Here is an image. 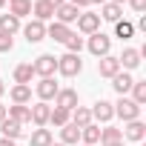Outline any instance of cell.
Segmentation results:
<instances>
[{
  "label": "cell",
  "instance_id": "6da1fadb",
  "mask_svg": "<svg viewBox=\"0 0 146 146\" xmlns=\"http://www.w3.org/2000/svg\"><path fill=\"white\" fill-rule=\"evenodd\" d=\"M57 72H60L63 78H75V75H80V72H83L80 54H72V52L60 54V57H57Z\"/></svg>",
  "mask_w": 146,
  "mask_h": 146
},
{
  "label": "cell",
  "instance_id": "7a4b0ae2",
  "mask_svg": "<svg viewBox=\"0 0 146 146\" xmlns=\"http://www.w3.org/2000/svg\"><path fill=\"white\" fill-rule=\"evenodd\" d=\"M112 106H115V115H117L123 123H129V120H140V106H137L132 98L123 95V98H120L117 103H112Z\"/></svg>",
  "mask_w": 146,
  "mask_h": 146
},
{
  "label": "cell",
  "instance_id": "3957f363",
  "mask_svg": "<svg viewBox=\"0 0 146 146\" xmlns=\"http://www.w3.org/2000/svg\"><path fill=\"white\" fill-rule=\"evenodd\" d=\"M86 49H89L95 57H103V54H109V49H112V37L103 35V32H95V35H89Z\"/></svg>",
  "mask_w": 146,
  "mask_h": 146
},
{
  "label": "cell",
  "instance_id": "277c9868",
  "mask_svg": "<svg viewBox=\"0 0 146 146\" xmlns=\"http://www.w3.org/2000/svg\"><path fill=\"white\" fill-rule=\"evenodd\" d=\"M78 32H80V35H95V32H100V15H98V12H80V17H78Z\"/></svg>",
  "mask_w": 146,
  "mask_h": 146
},
{
  "label": "cell",
  "instance_id": "5b68a950",
  "mask_svg": "<svg viewBox=\"0 0 146 146\" xmlns=\"http://www.w3.org/2000/svg\"><path fill=\"white\" fill-rule=\"evenodd\" d=\"M32 69H35V75H40V78H52L54 72H57V57L54 54H40L32 63Z\"/></svg>",
  "mask_w": 146,
  "mask_h": 146
},
{
  "label": "cell",
  "instance_id": "8992f818",
  "mask_svg": "<svg viewBox=\"0 0 146 146\" xmlns=\"http://www.w3.org/2000/svg\"><path fill=\"white\" fill-rule=\"evenodd\" d=\"M35 92H37V98L43 103H49V100H54V95L60 92V86L54 83V78H40V83L35 86Z\"/></svg>",
  "mask_w": 146,
  "mask_h": 146
},
{
  "label": "cell",
  "instance_id": "52a82bcc",
  "mask_svg": "<svg viewBox=\"0 0 146 146\" xmlns=\"http://www.w3.org/2000/svg\"><path fill=\"white\" fill-rule=\"evenodd\" d=\"M89 112H92V120H98V123H109V120L115 117V106H112L109 100H103V98H100Z\"/></svg>",
  "mask_w": 146,
  "mask_h": 146
},
{
  "label": "cell",
  "instance_id": "ba28073f",
  "mask_svg": "<svg viewBox=\"0 0 146 146\" xmlns=\"http://www.w3.org/2000/svg\"><path fill=\"white\" fill-rule=\"evenodd\" d=\"M78 17H80V9H78V6H72V3H63V6H57V9H54V20H57V23H63V26L78 23Z\"/></svg>",
  "mask_w": 146,
  "mask_h": 146
},
{
  "label": "cell",
  "instance_id": "9c48e42d",
  "mask_svg": "<svg viewBox=\"0 0 146 146\" xmlns=\"http://www.w3.org/2000/svg\"><path fill=\"white\" fill-rule=\"evenodd\" d=\"M49 112H52V106H49V103H43V100H37L35 106H29V115H32V123H35L37 129H43V126L49 123Z\"/></svg>",
  "mask_w": 146,
  "mask_h": 146
},
{
  "label": "cell",
  "instance_id": "30bf717a",
  "mask_svg": "<svg viewBox=\"0 0 146 146\" xmlns=\"http://www.w3.org/2000/svg\"><path fill=\"white\" fill-rule=\"evenodd\" d=\"M54 106H60V109L72 112L75 106H80V100H78V92H75V89H60V92L54 95Z\"/></svg>",
  "mask_w": 146,
  "mask_h": 146
},
{
  "label": "cell",
  "instance_id": "8fae6325",
  "mask_svg": "<svg viewBox=\"0 0 146 146\" xmlns=\"http://www.w3.org/2000/svg\"><path fill=\"white\" fill-rule=\"evenodd\" d=\"M98 72H100V78H115L117 72H120V60L115 54H103L98 60Z\"/></svg>",
  "mask_w": 146,
  "mask_h": 146
},
{
  "label": "cell",
  "instance_id": "7c38bea8",
  "mask_svg": "<svg viewBox=\"0 0 146 146\" xmlns=\"http://www.w3.org/2000/svg\"><path fill=\"white\" fill-rule=\"evenodd\" d=\"M120 132H123V137H126V140L140 143V140L146 137V123H143V120H129V123H126Z\"/></svg>",
  "mask_w": 146,
  "mask_h": 146
},
{
  "label": "cell",
  "instance_id": "4fadbf2b",
  "mask_svg": "<svg viewBox=\"0 0 146 146\" xmlns=\"http://www.w3.org/2000/svg\"><path fill=\"white\" fill-rule=\"evenodd\" d=\"M23 35H26L29 43H40V40L46 37V23H40V20H29V23L23 26Z\"/></svg>",
  "mask_w": 146,
  "mask_h": 146
},
{
  "label": "cell",
  "instance_id": "5bb4252c",
  "mask_svg": "<svg viewBox=\"0 0 146 146\" xmlns=\"http://www.w3.org/2000/svg\"><path fill=\"white\" fill-rule=\"evenodd\" d=\"M9 98H12V103L29 106V103H32V86H26V83H15L12 92H9Z\"/></svg>",
  "mask_w": 146,
  "mask_h": 146
},
{
  "label": "cell",
  "instance_id": "9a60e30c",
  "mask_svg": "<svg viewBox=\"0 0 146 146\" xmlns=\"http://www.w3.org/2000/svg\"><path fill=\"white\" fill-rule=\"evenodd\" d=\"M140 57H143L140 49H123V54H120L117 60H120V69L129 72V69H137V66H140Z\"/></svg>",
  "mask_w": 146,
  "mask_h": 146
},
{
  "label": "cell",
  "instance_id": "2e32d148",
  "mask_svg": "<svg viewBox=\"0 0 146 146\" xmlns=\"http://www.w3.org/2000/svg\"><path fill=\"white\" fill-rule=\"evenodd\" d=\"M60 143H63V146H78V143H80V129H78L75 123L60 126Z\"/></svg>",
  "mask_w": 146,
  "mask_h": 146
},
{
  "label": "cell",
  "instance_id": "e0dca14e",
  "mask_svg": "<svg viewBox=\"0 0 146 146\" xmlns=\"http://www.w3.org/2000/svg\"><path fill=\"white\" fill-rule=\"evenodd\" d=\"M69 123H75L78 129H83V126L92 123V112H89L86 106H75V109L69 112Z\"/></svg>",
  "mask_w": 146,
  "mask_h": 146
},
{
  "label": "cell",
  "instance_id": "ac0fdd59",
  "mask_svg": "<svg viewBox=\"0 0 146 146\" xmlns=\"http://www.w3.org/2000/svg\"><path fill=\"white\" fill-rule=\"evenodd\" d=\"M132 83H135V78L129 75V72H123V69H120V72H117V75L112 78V86H115V92H117L120 98H123V95H126V92L132 89Z\"/></svg>",
  "mask_w": 146,
  "mask_h": 146
},
{
  "label": "cell",
  "instance_id": "d6986e66",
  "mask_svg": "<svg viewBox=\"0 0 146 146\" xmlns=\"http://www.w3.org/2000/svg\"><path fill=\"white\" fill-rule=\"evenodd\" d=\"M6 117L17 120L20 126L32 123V115H29V106H20V103H15V106H6Z\"/></svg>",
  "mask_w": 146,
  "mask_h": 146
},
{
  "label": "cell",
  "instance_id": "ffe728a7",
  "mask_svg": "<svg viewBox=\"0 0 146 146\" xmlns=\"http://www.w3.org/2000/svg\"><path fill=\"white\" fill-rule=\"evenodd\" d=\"M32 15H35V20L46 23V20H52V17H54V9L46 3V0H35V3H32Z\"/></svg>",
  "mask_w": 146,
  "mask_h": 146
},
{
  "label": "cell",
  "instance_id": "44dd1931",
  "mask_svg": "<svg viewBox=\"0 0 146 146\" xmlns=\"http://www.w3.org/2000/svg\"><path fill=\"white\" fill-rule=\"evenodd\" d=\"M69 35H72V29H69V26H63V23H57V20L46 26V37H52V40H57V43H66V37H69Z\"/></svg>",
  "mask_w": 146,
  "mask_h": 146
},
{
  "label": "cell",
  "instance_id": "7402d4cb",
  "mask_svg": "<svg viewBox=\"0 0 146 146\" xmlns=\"http://www.w3.org/2000/svg\"><path fill=\"white\" fill-rule=\"evenodd\" d=\"M120 15H123V6H117V3H106L100 6V20H109V23H117L120 20Z\"/></svg>",
  "mask_w": 146,
  "mask_h": 146
},
{
  "label": "cell",
  "instance_id": "603a6c76",
  "mask_svg": "<svg viewBox=\"0 0 146 146\" xmlns=\"http://www.w3.org/2000/svg\"><path fill=\"white\" fill-rule=\"evenodd\" d=\"M80 143H86V146H95V143H100V126H98V123H89V126H83V129H80Z\"/></svg>",
  "mask_w": 146,
  "mask_h": 146
},
{
  "label": "cell",
  "instance_id": "cb8c5ba5",
  "mask_svg": "<svg viewBox=\"0 0 146 146\" xmlns=\"http://www.w3.org/2000/svg\"><path fill=\"white\" fill-rule=\"evenodd\" d=\"M0 132H3V137H9V140H17V137L23 135V126H20L17 120H12V117H6L3 123H0Z\"/></svg>",
  "mask_w": 146,
  "mask_h": 146
},
{
  "label": "cell",
  "instance_id": "d4e9b609",
  "mask_svg": "<svg viewBox=\"0 0 146 146\" xmlns=\"http://www.w3.org/2000/svg\"><path fill=\"white\" fill-rule=\"evenodd\" d=\"M32 78H35V69H32V63H20V66H15V83H32Z\"/></svg>",
  "mask_w": 146,
  "mask_h": 146
},
{
  "label": "cell",
  "instance_id": "484cf974",
  "mask_svg": "<svg viewBox=\"0 0 146 146\" xmlns=\"http://www.w3.org/2000/svg\"><path fill=\"white\" fill-rule=\"evenodd\" d=\"M52 143V132L43 126V129H35L32 135H29V146H49Z\"/></svg>",
  "mask_w": 146,
  "mask_h": 146
},
{
  "label": "cell",
  "instance_id": "4316f807",
  "mask_svg": "<svg viewBox=\"0 0 146 146\" xmlns=\"http://www.w3.org/2000/svg\"><path fill=\"white\" fill-rule=\"evenodd\" d=\"M17 29H20V20L15 15H0V32L3 35H15Z\"/></svg>",
  "mask_w": 146,
  "mask_h": 146
},
{
  "label": "cell",
  "instance_id": "83f0119b",
  "mask_svg": "<svg viewBox=\"0 0 146 146\" xmlns=\"http://www.w3.org/2000/svg\"><path fill=\"white\" fill-rule=\"evenodd\" d=\"M100 143H123V132L115 126H106L100 129Z\"/></svg>",
  "mask_w": 146,
  "mask_h": 146
},
{
  "label": "cell",
  "instance_id": "f1b7e54d",
  "mask_svg": "<svg viewBox=\"0 0 146 146\" xmlns=\"http://www.w3.org/2000/svg\"><path fill=\"white\" fill-rule=\"evenodd\" d=\"M129 92H132V100H135L137 106H143V103H146V80H135Z\"/></svg>",
  "mask_w": 146,
  "mask_h": 146
},
{
  "label": "cell",
  "instance_id": "f546056e",
  "mask_svg": "<svg viewBox=\"0 0 146 146\" xmlns=\"http://www.w3.org/2000/svg\"><path fill=\"white\" fill-rule=\"evenodd\" d=\"M135 35V26L129 23V20H117L115 23V37H120V40H129Z\"/></svg>",
  "mask_w": 146,
  "mask_h": 146
},
{
  "label": "cell",
  "instance_id": "4dcf8cb0",
  "mask_svg": "<svg viewBox=\"0 0 146 146\" xmlns=\"http://www.w3.org/2000/svg\"><path fill=\"white\" fill-rule=\"evenodd\" d=\"M49 123H54L57 129H60V126H66V123H69V112H66V109H60V106H54V109L49 112Z\"/></svg>",
  "mask_w": 146,
  "mask_h": 146
},
{
  "label": "cell",
  "instance_id": "1f68e13d",
  "mask_svg": "<svg viewBox=\"0 0 146 146\" xmlns=\"http://www.w3.org/2000/svg\"><path fill=\"white\" fill-rule=\"evenodd\" d=\"M63 46H66V52H72V54H80V49L86 46V40H83V37H78L75 32H72V35L66 37V43H63Z\"/></svg>",
  "mask_w": 146,
  "mask_h": 146
},
{
  "label": "cell",
  "instance_id": "d6a6232c",
  "mask_svg": "<svg viewBox=\"0 0 146 146\" xmlns=\"http://www.w3.org/2000/svg\"><path fill=\"white\" fill-rule=\"evenodd\" d=\"M9 15H15L17 20H20V17H26V15H32V0H20V3H12Z\"/></svg>",
  "mask_w": 146,
  "mask_h": 146
},
{
  "label": "cell",
  "instance_id": "836d02e7",
  "mask_svg": "<svg viewBox=\"0 0 146 146\" xmlns=\"http://www.w3.org/2000/svg\"><path fill=\"white\" fill-rule=\"evenodd\" d=\"M12 49H15V37L0 32V52H12Z\"/></svg>",
  "mask_w": 146,
  "mask_h": 146
},
{
  "label": "cell",
  "instance_id": "e575fe53",
  "mask_svg": "<svg viewBox=\"0 0 146 146\" xmlns=\"http://www.w3.org/2000/svg\"><path fill=\"white\" fill-rule=\"evenodd\" d=\"M129 3H132L135 12H143V9H146V0H129Z\"/></svg>",
  "mask_w": 146,
  "mask_h": 146
},
{
  "label": "cell",
  "instance_id": "d590c367",
  "mask_svg": "<svg viewBox=\"0 0 146 146\" xmlns=\"http://www.w3.org/2000/svg\"><path fill=\"white\" fill-rule=\"evenodd\" d=\"M66 3H72V6H78V9H83V6H89L92 0H66Z\"/></svg>",
  "mask_w": 146,
  "mask_h": 146
},
{
  "label": "cell",
  "instance_id": "8d00e7d4",
  "mask_svg": "<svg viewBox=\"0 0 146 146\" xmlns=\"http://www.w3.org/2000/svg\"><path fill=\"white\" fill-rule=\"evenodd\" d=\"M46 3H49L52 9H57V6H63V3H66V0H46Z\"/></svg>",
  "mask_w": 146,
  "mask_h": 146
},
{
  "label": "cell",
  "instance_id": "74e56055",
  "mask_svg": "<svg viewBox=\"0 0 146 146\" xmlns=\"http://www.w3.org/2000/svg\"><path fill=\"white\" fill-rule=\"evenodd\" d=\"M3 120H6V106L0 103V123H3Z\"/></svg>",
  "mask_w": 146,
  "mask_h": 146
},
{
  "label": "cell",
  "instance_id": "f35d334b",
  "mask_svg": "<svg viewBox=\"0 0 146 146\" xmlns=\"http://www.w3.org/2000/svg\"><path fill=\"white\" fill-rule=\"evenodd\" d=\"M0 146H15V140H9V137H3V140H0Z\"/></svg>",
  "mask_w": 146,
  "mask_h": 146
},
{
  "label": "cell",
  "instance_id": "ab89813d",
  "mask_svg": "<svg viewBox=\"0 0 146 146\" xmlns=\"http://www.w3.org/2000/svg\"><path fill=\"white\" fill-rule=\"evenodd\" d=\"M3 92H6V86H3V80H0V98H3Z\"/></svg>",
  "mask_w": 146,
  "mask_h": 146
},
{
  "label": "cell",
  "instance_id": "60d3db41",
  "mask_svg": "<svg viewBox=\"0 0 146 146\" xmlns=\"http://www.w3.org/2000/svg\"><path fill=\"white\" fill-rule=\"evenodd\" d=\"M109 3H117V6H123V3H126V0H109Z\"/></svg>",
  "mask_w": 146,
  "mask_h": 146
},
{
  "label": "cell",
  "instance_id": "b9f144b4",
  "mask_svg": "<svg viewBox=\"0 0 146 146\" xmlns=\"http://www.w3.org/2000/svg\"><path fill=\"white\" fill-rule=\"evenodd\" d=\"M100 146H123V143H100Z\"/></svg>",
  "mask_w": 146,
  "mask_h": 146
},
{
  "label": "cell",
  "instance_id": "7bdbcfd3",
  "mask_svg": "<svg viewBox=\"0 0 146 146\" xmlns=\"http://www.w3.org/2000/svg\"><path fill=\"white\" fill-rule=\"evenodd\" d=\"M92 3H100V6H103V3H106V0H92Z\"/></svg>",
  "mask_w": 146,
  "mask_h": 146
},
{
  "label": "cell",
  "instance_id": "ee69618b",
  "mask_svg": "<svg viewBox=\"0 0 146 146\" xmlns=\"http://www.w3.org/2000/svg\"><path fill=\"white\" fill-rule=\"evenodd\" d=\"M49 146H63V143H54V140H52V143H49Z\"/></svg>",
  "mask_w": 146,
  "mask_h": 146
},
{
  "label": "cell",
  "instance_id": "f6af8a7d",
  "mask_svg": "<svg viewBox=\"0 0 146 146\" xmlns=\"http://www.w3.org/2000/svg\"><path fill=\"white\" fill-rule=\"evenodd\" d=\"M3 6H6V0H0V9H3Z\"/></svg>",
  "mask_w": 146,
  "mask_h": 146
},
{
  "label": "cell",
  "instance_id": "bcb514c9",
  "mask_svg": "<svg viewBox=\"0 0 146 146\" xmlns=\"http://www.w3.org/2000/svg\"><path fill=\"white\" fill-rule=\"evenodd\" d=\"M9 3H20V0H9Z\"/></svg>",
  "mask_w": 146,
  "mask_h": 146
},
{
  "label": "cell",
  "instance_id": "7dc6e473",
  "mask_svg": "<svg viewBox=\"0 0 146 146\" xmlns=\"http://www.w3.org/2000/svg\"><path fill=\"white\" fill-rule=\"evenodd\" d=\"M78 146H86V143H78Z\"/></svg>",
  "mask_w": 146,
  "mask_h": 146
}]
</instances>
